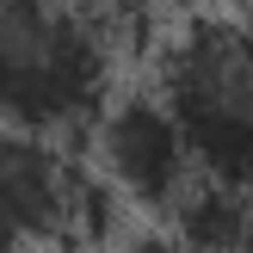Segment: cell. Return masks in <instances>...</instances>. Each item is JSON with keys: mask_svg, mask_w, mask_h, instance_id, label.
<instances>
[{"mask_svg": "<svg viewBox=\"0 0 253 253\" xmlns=\"http://www.w3.org/2000/svg\"><path fill=\"white\" fill-rule=\"evenodd\" d=\"M118 25L105 0H0V130L93 136L118 99Z\"/></svg>", "mask_w": 253, "mask_h": 253, "instance_id": "1", "label": "cell"}, {"mask_svg": "<svg viewBox=\"0 0 253 253\" xmlns=\"http://www.w3.org/2000/svg\"><path fill=\"white\" fill-rule=\"evenodd\" d=\"M155 86L204 179L253 185V19L192 6L155 43Z\"/></svg>", "mask_w": 253, "mask_h": 253, "instance_id": "2", "label": "cell"}, {"mask_svg": "<svg viewBox=\"0 0 253 253\" xmlns=\"http://www.w3.org/2000/svg\"><path fill=\"white\" fill-rule=\"evenodd\" d=\"M93 167L130 198L136 216H161V222L198 185V155L155 86H118L105 118L93 124Z\"/></svg>", "mask_w": 253, "mask_h": 253, "instance_id": "3", "label": "cell"}, {"mask_svg": "<svg viewBox=\"0 0 253 253\" xmlns=\"http://www.w3.org/2000/svg\"><path fill=\"white\" fill-rule=\"evenodd\" d=\"M86 167L74 142L0 130V216L37 247H74L81 241V204H86Z\"/></svg>", "mask_w": 253, "mask_h": 253, "instance_id": "4", "label": "cell"}, {"mask_svg": "<svg viewBox=\"0 0 253 253\" xmlns=\"http://www.w3.org/2000/svg\"><path fill=\"white\" fill-rule=\"evenodd\" d=\"M167 229L198 253H253V185H229V179L198 173V185L167 216Z\"/></svg>", "mask_w": 253, "mask_h": 253, "instance_id": "5", "label": "cell"}, {"mask_svg": "<svg viewBox=\"0 0 253 253\" xmlns=\"http://www.w3.org/2000/svg\"><path fill=\"white\" fill-rule=\"evenodd\" d=\"M105 6H118L124 19H142V12H155V6H185V0H105ZM198 6V0H192Z\"/></svg>", "mask_w": 253, "mask_h": 253, "instance_id": "6", "label": "cell"}, {"mask_svg": "<svg viewBox=\"0 0 253 253\" xmlns=\"http://www.w3.org/2000/svg\"><path fill=\"white\" fill-rule=\"evenodd\" d=\"M25 247H31V241H25V235H19V229H12V222H6V216H0V253H25Z\"/></svg>", "mask_w": 253, "mask_h": 253, "instance_id": "7", "label": "cell"}, {"mask_svg": "<svg viewBox=\"0 0 253 253\" xmlns=\"http://www.w3.org/2000/svg\"><path fill=\"white\" fill-rule=\"evenodd\" d=\"M62 253H93V247H62Z\"/></svg>", "mask_w": 253, "mask_h": 253, "instance_id": "8", "label": "cell"}]
</instances>
